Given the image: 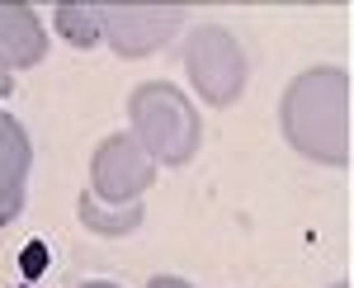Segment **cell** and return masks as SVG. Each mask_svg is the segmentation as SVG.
Instances as JSON below:
<instances>
[]
</instances>
